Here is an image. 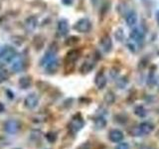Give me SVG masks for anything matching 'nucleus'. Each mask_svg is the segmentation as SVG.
<instances>
[{
    "mask_svg": "<svg viewBox=\"0 0 159 149\" xmlns=\"http://www.w3.org/2000/svg\"><path fill=\"white\" fill-rule=\"evenodd\" d=\"M17 57V52L13 47H0V61L4 63H12Z\"/></svg>",
    "mask_w": 159,
    "mask_h": 149,
    "instance_id": "1",
    "label": "nucleus"
},
{
    "mask_svg": "<svg viewBox=\"0 0 159 149\" xmlns=\"http://www.w3.org/2000/svg\"><path fill=\"white\" fill-rule=\"evenodd\" d=\"M154 130V125L150 122H141L139 125L133 129V135L134 136H144V135H147V134H150L152 131Z\"/></svg>",
    "mask_w": 159,
    "mask_h": 149,
    "instance_id": "2",
    "label": "nucleus"
},
{
    "mask_svg": "<svg viewBox=\"0 0 159 149\" xmlns=\"http://www.w3.org/2000/svg\"><path fill=\"white\" fill-rule=\"evenodd\" d=\"M84 121L83 119V116L80 113H78L75 116H73L71 121H70L69 129L72 133H77L84 127Z\"/></svg>",
    "mask_w": 159,
    "mask_h": 149,
    "instance_id": "3",
    "label": "nucleus"
},
{
    "mask_svg": "<svg viewBox=\"0 0 159 149\" xmlns=\"http://www.w3.org/2000/svg\"><path fill=\"white\" fill-rule=\"evenodd\" d=\"M74 29L80 33H88L92 29V23L88 18H82L74 25Z\"/></svg>",
    "mask_w": 159,
    "mask_h": 149,
    "instance_id": "4",
    "label": "nucleus"
},
{
    "mask_svg": "<svg viewBox=\"0 0 159 149\" xmlns=\"http://www.w3.org/2000/svg\"><path fill=\"white\" fill-rule=\"evenodd\" d=\"M21 124L16 119H8V120L4 123V130L9 134H15L19 131Z\"/></svg>",
    "mask_w": 159,
    "mask_h": 149,
    "instance_id": "5",
    "label": "nucleus"
},
{
    "mask_svg": "<svg viewBox=\"0 0 159 149\" xmlns=\"http://www.w3.org/2000/svg\"><path fill=\"white\" fill-rule=\"evenodd\" d=\"M24 104L28 109H34L38 106L39 104V97L36 93H29L24 99Z\"/></svg>",
    "mask_w": 159,
    "mask_h": 149,
    "instance_id": "6",
    "label": "nucleus"
},
{
    "mask_svg": "<svg viewBox=\"0 0 159 149\" xmlns=\"http://www.w3.org/2000/svg\"><path fill=\"white\" fill-rule=\"evenodd\" d=\"M69 23H68V20L66 19H61L59 20L58 22V26H57V31L58 34L60 35L61 37H64L68 35L69 33Z\"/></svg>",
    "mask_w": 159,
    "mask_h": 149,
    "instance_id": "7",
    "label": "nucleus"
},
{
    "mask_svg": "<svg viewBox=\"0 0 159 149\" xmlns=\"http://www.w3.org/2000/svg\"><path fill=\"white\" fill-rule=\"evenodd\" d=\"M124 135H123V132L119 129H112V130L109 131L108 133V138L109 140L113 143H119L122 141Z\"/></svg>",
    "mask_w": 159,
    "mask_h": 149,
    "instance_id": "8",
    "label": "nucleus"
},
{
    "mask_svg": "<svg viewBox=\"0 0 159 149\" xmlns=\"http://www.w3.org/2000/svg\"><path fill=\"white\" fill-rule=\"evenodd\" d=\"M80 53L79 50L77 49H74V50H71L70 52H68L67 56H66V65H74L78 61V59L80 58Z\"/></svg>",
    "mask_w": 159,
    "mask_h": 149,
    "instance_id": "9",
    "label": "nucleus"
},
{
    "mask_svg": "<svg viewBox=\"0 0 159 149\" xmlns=\"http://www.w3.org/2000/svg\"><path fill=\"white\" fill-rule=\"evenodd\" d=\"M99 45H101L102 49L106 53L111 52L112 49V42H111V37H109L108 35H104V36L102 37L101 41H99Z\"/></svg>",
    "mask_w": 159,
    "mask_h": 149,
    "instance_id": "10",
    "label": "nucleus"
},
{
    "mask_svg": "<svg viewBox=\"0 0 159 149\" xmlns=\"http://www.w3.org/2000/svg\"><path fill=\"white\" fill-rule=\"evenodd\" d=\"M107 78L104 76V74L102 72H99L97 76H96V79H94V84H96V86L98 89H102L104 87L107 86Z\"/></svg>",
    "mask_w": 159,
    "mask_h": 149,
    "instance_id": "11",
    "label": "nucleus"
},
{
    "mask_svg": "<svg viewBox=\"0 0 159 149\" xmlns=\"http://www.w3.org/2000/svg\"><path fill=\"white\" fill-rule=\"evenodd\" d=\"M43 67L45 69V71L47 72V74H55L57 72V70L59 69V61L57 59H54Z\"/></svg>",
    "mask_w": 159,
    "mask_h": 149,
    "instance_id": "12",
    "label": "nucleus"
},
{
    "mask_svg": "<svg viewBox=\"0 0 159 149\" xmlns=\"http://www.w3.org/2000/svg\"><path fill=\"white\" fill-rule=\"evenodd\" d=\"M129 36H130V38L132 40H134V41H136L138 43L143 42V40H144V34L141 30H139L138 28L133 29L130 32V35H129Z\"/></svg>",
    "mask_w": 159,
    "mask_h": 149,
    "instance_id": "13",
    "label": "nucleus"
},
{
    "mask_svg": "<svg viewBox=\"0 0 159 149\" xmlns=\"http://www.w3.org/2000/svg\"><path fill=\"white\" fill-rule=\"evenodd\" d=\"M25 68V64H24V61L22 59H16L15 61L12 62V66H11V69L12 71L15 72V73H20L22 72Z\"/></svg>",
    "mask_w": 159,
    "mask_h": 149,
    "instance_id": "14",
    "label": "nucleus"
},
{
    "mask_svg": "<svg viewBox=\"0 0 159 149\" xmlns=\"http://www.w3.org/2000/svg\"><path fill=\"white\" fill-rule=\"evenodd\" d=\"M125 21L128 26H134L137 22V14L135 13V11H133V10L132 11H129L126 14Z\"/></svg>",
    "mask_w": 159,
    "mask_h": 149,
    "instance_id": "15",
    "label": "nucleus"
},
{
    "mask_svg": "<svg viewBox=\"0 0 159 149\" xmlns=\"http://www.w3.org/2000/svg\"><path fill=\"white\" fill-rule=\"evenodd\" d=\"M93 68H94V63L93 61H86L82 65L80 71H81V73H83V74H87V73L91 72Z\"/></svg>",
    "mask_w": 159,
    "mask_h": 149,
    "instance_id": "16",
    "label": "nucleus"
},
{
    "mask_svg": "<svg viewBox=\"0 0 159 149\" xmlns=\"http://www.w3.org/2000/svg\"><path fill=\"white\" fill-rule=\"evenodd\" d=\"M107 126V120L103 116H98L94 119V127L96 129H102Z\"/></svg>",
    "mask_w": 159,
    "mask_h": 149,
    "instance_id": "17",
    "label": "nucleus"
},
{
    "mask_svg": "<svg viewBox=\"0 0 159 149\" xmlns=\"http://www.w3.org/2000/svg\"><path fill=\"white\" fill-rule=\"evenodd\" d=\"M32 84V81L29 77H22L19 79V86L21 88H29Z\"/></svg>",
    "mask_w": 159,
    "mask_h": 149,
    "instance_id": "18",
    "label": "nucleus"
},
{
    "mask_svg": "<svg viewBox=\"0 0 159 149\" xmlns=\"http://www.w3.org/2000/svg\"><path fill=\"white\" fill-rule=\"evenodd\" d=\"M134 113H135V115H137L138 117L143 118V117L146 116L147 111H146V109L144 108V106H136L135 108H134Z\"/></svg>",
    "mask_w": 159,
    "mask_h": 149,
    "instance_id": "19",
    "label": "nucleus"
},
{
    "mask_svg": "<svg viewBox=\"0 0 159 149\" xmlns=\"http://www.w3.org/2000/svg\"><path fill=\"white\" fill-rule=\"evenodd\" d=\"M104 102H106L107 104H112L114 102H116V96L112 92H107L104 96Z\"/></svg>",
    "mask_w": 159,
    "mask_h": 149,
    "instance_id": "20",
    "label": "nucleus"
},
{
    "mask_svg": "<svg viewBox=\"0 0 159 149\" xmlns=\"http://www.w3.org/2000/svg\"><path fill=\"white\" fill-rule=\"evenodd\" d=\"M8 77H9V74L6 70L0 69V84L6 81V79H8Z\"/></svg>",
    "mask_w": 159,
    "mask_h": 149,
    "instance_id": "21",
    "label": "nucleus"
},
{
    "mask_svg": "<svg viewBox=\"0 0 159 149\" xmlns=\"http://www.w3.org/2000/svg\"><path fill=\"white\" fill-rule=\"evenodd\" d=\"M79 42V38L76 37V36H72V37H70L67 41H66V44L69 45V46H74L75 44H77Z\"/></svg>",
    "mask_w": 159,
    "mask_h": 149,
    "instance_id": "22",
    "label": "nucleus"
},
{
    "mask_svg": "<svg viewBox=\"0 0 159 149\" xmlns=\"http://www.w3.org/2000/svg\"><path fill=\"white\" fill-rule=\"evenodd\" d=\"M114 36H116L117 41L121 42L122 40H123V32H122V29L121 28L117 29L116 31V34H114Z\"/></svg>",
    "mask_w": 159,
    "mask_h": 149,
    "instance_id": "23",
    "label": "nucleus"
},
{
    "mask_svg": "<svg viewBox=\"0 0 159 149\" xmlns=\"http://www.w3.org/2000/svg\"><path fill=\"white\" fill-rule=\"evenodd\" d=\"M46 137L48 139V141H50V142H55V141H56V139H57V135H56V133H55V132H49L46 135Z\"/></svg>",
    "mask_w": 159,
    "mask_h": 149,
    "instance_id": "24",
    "label": "nucleus"
},
{
    "mask_svg": "<svg viewBox=\"0 0 159 149\" xmlns=\"http://www.w3.org/2000/svg\"><path fill=\"white\" fill-rule=\"evenodd\" d=\"M116 149H129V145L126 142H119L116 145Z\"/></svg>",
    "mask_w": 159,
    "mask_h": 149,
    "instance_id": "25",
    "label": "nucleus"
},
{
    "mask_svg": "<svg viewBox=\"0 0 159 149\" xmlns=\"http://www.w3.org/2000/svg\"><path fill=\"white\" fill-rule=\"evenodd\" d=\"M62 1L65 5H71L74 2V0H62Z\"/></svg>",
    "mask_w": 159,
    "mask_h": 149,
    "instance_id": "26",
    "label": "nucleus"
},
{
    "mask_svg": "<svg viewBox=\"0 0 159 149\" xmlns=\"http://www.w3.org/2000/svg\"><path fill=\"white\" fill-rule=\"evenodd\" d=\"M127 46L129 47V50H130L131 52H135V47H134V45H131V44H128Z\"/></svg>",
    "mask_w": 159,
    "mask_h": 149,
    "instance_id": "27",
    "label": "nucleus"
},
{
    "mask_svg": "<svg viewBox=\"0 0 159 149\" xmlns=\"http://www.w3.org/2000/svg\"><path fill=\"white\" fill-rule=\"evenodd\" d=\"M138 149H151V147L150 146H147V145H142V146H140Z\"/></svg>",
    "mask_w": 159,
    "mask_h": 149,
    "instance_id": "28",
    "label": "nucleus"
},
{
    "mask_svg": "<svg viewBox=\"0 0 159 149\" xmlns=\"http://www.w3.org/2000/svg\"><path fill=\"white\" fill-rule=\"evenodd\" d=\"M156 21H157V23H158V25H159V11L156 12Z\"/></svg>",
    "mask_w": 159,
    "mask_h": 149,
    "instance_id": "29",
    "label": "nucleus"
},
{
    "mask_svg": "<svg viewBox=\"0 0 159 149\" xmlns=\"http://www.w3.org/2000/svg\"><path fill=\"white\" fill-rule=\"evenodd\" d=\"M91 1H92V3H93V5H97L99 0H91Z\"/></svg>",
    "mask_w": 159,
    "mask_h": 149,
    "instance_id": "30",
    "label": "nucleus"
},
{
    "mask_svg": "<svg viewBox=\"0 0 159 149\" xmlns=\"http://www.w3.org/2000/svg\"><path fill=\"white\" fill-rule=\"evenodd\" d=\"M15 149H20V148H15Z\"/></svg>",
    "mask_w": 159,
    "mask_h": 149,
    "instance_id": "31",
    "label": "nucleus"
}]
</instances>
